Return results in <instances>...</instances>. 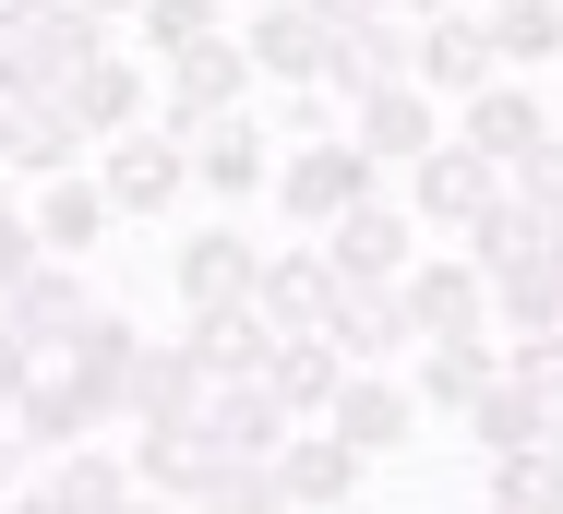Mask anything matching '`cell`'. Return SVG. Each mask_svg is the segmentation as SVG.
<instances>
[{"label":"cell","mask_w":563,"mask_h":514,"mask_svg":"<svg viewBox=\"0 0 563 514\" xmlns=\"http://www.w3.org/2000/svg\"><path fill=\"white\" fill-rule=\"evenodd\" d=\"M252 85H264V72H252V48H240V36H205V48L156 60V132H168V144H205L217 120L252 108Z\"/></svg>","instance_id":"obj_1"},{"label":"cell","mask_w":563,"mask_h":514,"mask_svg":"<svg viewBox=\"0 0 563 514\" xmlns=\"http://www.w3.org/2000/svg\"><path fill=\"white\" fill-rule=\"evenodd\" d=\"M360 192H384V168H372L347 132H324V144H288V156H276V215H288L300 239H324V227L360 204Z\"/></svg>","instance_id":"obj_2"},{"label":"cell","mask_w":563,"mask_h":514,"mask_svg":"<svg viewBox=\"0 0 563 514\" xmlns=\"http://www.w3.org/2000/svg\"><path fill=\"white\" fill-rule=\"evenodd\" d=\"M396 180H408V215H420V227H455V239H467L479 215L516 192V168H492V156H479L467 132H444V144H432L420 168H396Z\"/></svg>","instance_id":"obj_3"},{"label":"cell","mask_w":563,"mask_h":514,"mask_svg":"<svg viewBox=\"0 0 563 514\" xmlns=\"http://www.w3.org/2000/svg\"><path fill=\"white\" fill-rule=\"evenodd\" d=\"M97 180H109L120 215H180V204H205V192H192V144H168L156 120L97 144Z\"/></svg>","instance_id":"obj_4"},{"label":"cell","mask_w":563,"mask_h":514,"mask_svg":"<svg viewBox=\"0 0 563 514\" xmlns=\"http://www.w3.org/2000/svg\"><path fill=\"white\" fill-rule=\"evenodd\" d=\"M109 418H132V407H120V383H97V371L60 359V371H36V395L12 407V431H24V455H73V443H97Z\"/></svg>","instance_id":"obj_5"},{"label":"cell","mask_w":563,"mask_h":514,"mask_svg":"<svg viewBox=\"0 0 563 514\" xmlns=\"http://www.w3.org/2000/svg\"><path fill=\"white\" fill-rule=\"evenodd\" d=\"M347 144L372 156V168H420L432 144H444V97L408 72V85H372V97H347Z\"/></svg>","instance_id":"obj_6"},{"label":"cell","mask_w":563,"mask_h":514,"mask_svg":"<svg viewBox=\"0 0 563 514\" xmlns=\"http://www.w3.org/2000/svg\"><path fill=\"white\" fill-rule=\"evenodd\" d=\"M336 300H347V276H336L324 239H288V252H264V276H252V311H264L276 335H324Z\"/></svg>","instance_id":"obj_7"},{"label":"cell","mask_w":563,"mask_h":514,"mask_svg":"<svg viewBox=\"0 0 563 514\" xmlns=\"http://www.w3.org/2000/svg\"><path fill=\"white\" fill-rule=\"evenodd\" d=\"M324 252H336V276H360V288H396V276L420 264V215H408V192H360V204L324 227Z\"/></svg>","instance_id":"obj_8"},{"label":"cell","mask_w":563,"mask_h":514,"mask_svg":"<svg viewBox=\"0 0 563 514\" xmlns=\"http://www.w3.org/2000/svg\"><path fill=\"white\" fill-rule=\"evenodd\" d=\"M228 36L252 48V72H264V85H324V60H336V36H324V12H312V0H252Z\"/></svg>","instance_id":"obj_9"},{"label":"cell","mask_w":563,"mask_h":514,"mask_svg":"<svg viewBox=\"0 0 563 514\" xmlns=\"http://www.w3.org/2000/svg\"><path fill=\"white\" fill-rule=\"evenodd\" d=\"M60 108H73V132H85V144L144 132V120H156V60H144V48H109V60H85V72L60 85Z\"/></svg>","instance_id":"obj_10"},{"label":"cell","mask_w":563,"mask_h":514,"mask_svg":"<svg viewBox=\"0 0 563 514\" xmlns=\"http://www.w3.org/2000/svg\"><path fill=\"white\" fill-rule=\"evenodd\" d=\"M252 276H264V252H252V227H228V215L180 227V252H168V288H180V311H205V300H252Z\"/></svg>","instance_id":"obj_11"},{"label":"cell","mask_w":563,"mask_h":514,"mask_svg":"<svg viewBox=\"0 0 563 514\" xmlns=\"http://www.w3.org/2000/svg\"><path fill=\"white\" fill-rule=\"evenodd\" d=\"M24 215H36V252H60V264H85V252H97V239L120 227V204H109V180H97V168L24 180Z\"/></svg>","instance_id":"obj_12"},{"label":"cell","mask_w":563,"mask_h":514,"mask_svg":"<svg viewBox=\"0 0 563 514\" xmlns=\"http://www.w3.org/2000/svg\"><path fill=\"white\" fill-rule=\"evenodd\" d=\"M347 347V371H396V359H420L432 335H420V311H408V288H360L347 276V300H336V323H324Z\"/></svg>","instance_id":"obj_13"},{"label":"cell","mask_w":563,"mask_h":514,"mask_svg":"<svg viewBox=\"0 0 563 514\" xmlns=\"http://www.w3.org/2000/svg\"><path fill=\"white\" fill-rule=\"evenodd\" d=\"M552 132H563V120H552V97H540L528 72H504V85H479V97H467V144H479L492 168H528Z\"/></svg>","instance_id":"obj_14"},{"label":"cell","mask_w":563,"mask_h":514,"mask_svg":"<svg viewBox=\"0 0 563 514\" xmlns=\"http://www.w3.org/2000/svg\"><path fill=\"white\" fill-rule=\"evenodd\" d=\"M0 323H12V335H36L48 359H73V335L97 323V288H85V264H60V252H48V264H36V276L0 300Z\"/></svg>","instance_id":"obj_15"},{"label":"cell","mask_w":563,"mask_h":514,"mask_svg":"<svg viewBox=\"0 0 563 514\" xmlns=\"http://www.w3.org/2000/svg\"><path fill=\"white\" fill-rule=\"evenodd\" d=\"M420 85L444 108H467L479 85H504V48H492V12H432L420 24Z\"/></svg>","instance_id":"obj_16"},{"label":"cell","mask_w":563,"mask_h":514,"mask_svg":"<svg viewBox=\"0 0 563 514\" xmlns=\"http://www.w3.org/2000/svg\"><path fill=\"white\" fill-rule=\"evenodd\" d=\"M360 467H372V455H360V443H336L324 418H300V431L276 443V491H288L300 514H347V491H360Z\"/></svg>","instance_id":"obj_17"},{"label":"cell","mask_w":563,"mask_h":514,"mask_svg":"<svg viewBox=\"0 0 563 514\" xmlns=\"http://www.w3.org/2000/svg\"><path fill=\"white\" fill-rule=\"evenodd\" d=\"M396 288H408V311H420V335H492V276H479L467 252H420Z\"/></svg>","instance_id":"obj_18"},{"label":"cell","mask_w":563,"mask_h":514,"mask_svg":"<svg viewBox=\"0 0 563 514\" xmlns=\"http://www.w3.org/2000/svg\"><path fill=\"white\" fill-rule=\"evenodd\" d=\"M192 192H205V204H264V192H276V144H264L252 108L217 120V132L192 144Z\"/></svg>","instance_id":"obj_19"},{"label":"cell","mask_w":563,"mask_h":514,"mask_svg":"<svg viewBox=\"0 0 563 514\" xmlns=\"http://www.w3.org/2000/svg\"><path fill=\"white\" fill-rule=\"evenodd\" d=\"M408 383H420V407H432V418H467L492 383H504V347H492V335H432V347L408 359Z\"/></svg>","instance_id":"obj_20"},{"label":"cell","mask_w":563,"mask_h":514,"mask_svg":"<svg viewBox=\"0 0 563 514\" xmlns=\"http://www.w3.org/2000/svg\"><path fill=\"white\" fill-rule=\"evenodd\" d=\"M408 418H420V383H396V371H347L336 407H324V431L360 443V455H396V443H408Z\"/></svg>","instance_id":"obj_21"},{"label":"cell","mask_w":563,"mask_h":514,"mask_svg":"<svg viewBox=\"0 0 563 514\" xmlns=\"http://www.w3.org/2000/svg\"><path fill=\"white\" fill-rule=\"evenodd\" d=\"M180 347H192L217 383H240V371H264V359H276V323H264L252 300H205V311H180Z\"/></svg>","instance_id":"obj_22"},{"label":"cell","mask_w":563,"mask_h":514,"mask_svg":"<svg viewBox=\"0 0 563 514\" xmlns=\"http://www.w3.org/2000/svg\"><path fill=\"white\" fill-rule=\"evenodd\" d=\"M205 407H217V371H205L192 347H156V335H144V359H132V418H168V431H192Z\"/></svg>","instance_id":"obj_23"},{"label":"cell","mask_w":563,"mask_h":514,"mask_svg":"<svg viewBox=\"0 0 563 514\" xmlns=\"http://www.w3.org/2000/svg\"><path fill=\"white\" fill-rule=\"evenodd\" d=\"M288 491H276V455H228V443H205V467H192V491H180V514H276Z\"/></svg>","instance_id":"obj_24"},{"label":"cell","mask_w":563,"mask_h":514,"mask_svg":"<svg viewBox=\"0 0 563 514\" xmlns=\"http://www.w3.org/2000/svg\"><path fill=\"white\" fill-rule=\"evenodd\" d=\"M467 443H479V455H540V443H552V395L516 383V359H504V383L467 407Z\"/></svg>","instance_id":"obj_25"},{"label":"cell","mask_w":563,"mask_h":514,"mask_svg":"<svg viewBox=\"0 0 563 514\" xmlns=\"http://www.w3.org/2000/svg\"><path fill=\"white\" fill-rule=\"evenodd\" d=\"M205 431H217L228 455H276L300 418H288V395L264 383V371H240V383H217V407H205Z\"/></svg>","instance_id":"obj_26"},{"label":"cell","mask_w":563,"mask_h":514,"mask_svg":"<svg viewBox=\"0 0 563 514\" xmlns=\"http://www.w3.org/2000/svg\"><path fill=\"white\" fill-rule=\"evenodd\" d=\"M264 383L288 395V418H324V407H336V383H347V347H336V335H276Z\"/></svg>","instance_id":"obj_27"},{"label":"cell","mask_w":563,"mask_h":514,"mask_svg":"<svg viewBox=\"0 0 563 514\" xmlns=\"http://www.w3.org/2000/svg\"><path fill=\"white\" fill-rule=\"evenodd\" d=\"M492 323H516V335H563V252L504 264V276H492Z\"/></svg>","instance_id":"obj_28"},{"label":"cell","mask_w":563,"mask_h":514,"mask_svg":"<svg viewBox=\"0 0 563 514\" xmlns=\"http://www.w3.org/2000/svg\"><path fill=\"white\" fill-rule=\"evenodd\" d=\"M48 491L73 514H120L144 479H132V455H97V443H73V455H48Z\"/></svg>","instance_id":"obj_29"},{"label":"cell","mask_w":563,"mask_h":514,"mask_svg":"<svg viewBox=\"0 0 563 514\" xmlns=\"http://www.w3.org/2000/svg\"><path fill=\"white\" fill-rule=\"evenodd\" d=\"M252 120H264V144L288 156V144H324V132H347V97H336V85H264V108H252Z\"/></svg>","instance_id":"obj_30"},{"label":"cell","mask_w":563,"mask_h":514,"mask_svg":"<svg viewBox=\"0 0 563 514\" xmlns=\"http://www.w3.org/2000/svg\"><path fill=\"white\" fill-rule=\"evenodd\" d=\"M205 443H217L205 418H192V431H168V418H132V479L180 503V491H192V467H205Z\"/></svg>","instance_id":"obj_31"},{"label":"cell","mask_w":563,"mask_h":514,"mask_svg":"<svg viewBox=\"0 0 563 514\" xmlns=\"http://www.w3.org/2000/svg\"><path fill=\"white\" fill-rule=\"evenodd\" d=\"M228 24H240L228 0H144V12H132V48H144V60H180V48L228 36Z\"/></svg>","instance_id":"obj_32"},{"label":"cell","mask_w":563,"mask_h":514,"mask_svg":"<svg viewBox=\"0 0 563 514\" xmlns=\"http://www.w3.org/2000/svg\"><path fill=\"white\" fill-rule=\"evenodd\" d=\"M492 48H504V72L563 60V0H492Z\"/></svg>","instance_id":"obj_33"},{"label":"cell","mask_w":563,"mask_h":514,"mask_svg":"<svg viewBox=\"0 0 563 514\" xmlns=\"http://www.w3.org/2000/svg\"><path fill=\"white\" fill-rule=\"evenodd\" d=\"M36 48H48L60 72H85V60H109V48H120V24L97 12V0H48V12H36Z\"/></svg>","instance_id":"obj_34"},{"label":"cell","mask_w":563,"mask_h":514,"mask_svg":"<svg viewBox=\"0 0 563 514\" xmlns=\"http://www.w3.org/2000/svg\"><path fill=\"white\" fill-rule=\"evenodd\" d=\"M132 359H144V323L97 300V323L73 335V371H97V383H120V407H132Z\"/></svg>","instance_id":"obj_35"},{"label":"cell","mask_w":563,"mask_h":514,"mask_svg":"<svg viewBox=\"0 0 563 514\" xmlns=\"http://www.w3.org/2000/svg\"><path fill=\"white\" fill-rule=\"evenodd\" d=\"M479 503H504V514H563V455L540 443V455H492V491Z\"/></svg>","instance_id":"obj_36"},{"label":"cell","mask_w":563,"mask_h":514,"mask_svg":"<svg viewBox=\"0 0 563 514\" xmlns=\"http://www.w3.org/2000/svg\"><path fill=\"white\" fill-rule=\"evenodd\" d=\"M528 252H540V215L516 204V192H504V204L467 227V264H479V276H504V264H528Z\"/></svg>","instance_id":"obj_37"},{"label":"cell","mask_w":563,"mask_h":514,"mask_svg":"<svg viewBox=\"0 0 563 514\" xmlns=\"http://www.w3.org/2000/svg\"><path fill=\"white\" fill-rule=\"evenodd\" d=\"M60 85H73V72H60L36 36H0V97L12 108H60Z\"/></svg>","instance_id":"obj_38"},{"label":"cell","mask_w":563,"mask_h":514,"mask_svg":"<svg viewBox=\"0 0 563 514\" xmlns=\"http://www.w3.org/2000/svg\"><path fill=\"white\" fill-rule=\"evenodd\" d=\"M516 204L540 215V227H552V215H563V132H552V144H540V156H528V168H516Z\"/></svg>","instance_id":"obj_39"},{"label":"cell","mask_w":563,"mask_h":514,"mask_svg":"<svg viewBox=\"0 0 563 514\" xmlns=\"http://www.w3.org/2000/svg\"><path fill=\"white\" fill-rule=\"evenodd\" d=\"M36 264H48V252H36V215H24V204H0V300H12Z\"/></svg>","instance_id":"obj_40"},{"label":"cell","mask_w":563,"mask_h":514,"mask_svg":"<svg viewBox=\"0 0 563 514\" xmlns=\"http://www.w3.org/2000/svg\"><path fill=\"white\" fill-rule=\"evenodd\" d=\"M504 359H516V383H540V395H552V418H563V335H516Z\"/></svg>","instance_id":"obj_41"},{"label":"cell","mask_w":563,"mask_h":514,"mask_svg":"<svg viewBox=\"0 0 563 514\" xmlns=\"http://www.w3.org/2000/svg\"><path fill=\"white\" fill-rule=\"evenodd\" d=\"M36 371H48V347L0 323V407H24V395H36Z\"/></svg>","instance_id":"obj_42"},{"label":"cell","mask_w":563,"mask_h":514,"mask_svg":"<svg viewBox=\"0 0 563 514\" xmlns=\"http://www.w3.org/2000/svg\"><path fill=\"white\" fill-rule=\"evenodd\" d=\"M312 12H324V36H360V24H384L396 0H312Z\"/></svg>","instance_id":"obj_43"},{"label":"cell","mask_w":563,"mask_h":514,"mask_svg":"<svg viewBox=\"0 0 563 514\" xmlns=\"http://www.w3.org/2000/svg\"><path fill=\"white\" fill-rule=\"evenodd\" d=\"M12 455H24V431H12V407H0V503L24 491V479H12Z\"/></svg>","instance_id":"obj_44"},{"label":"cell","mask_w":563,"mask_h":514,"mask_svg":"<svg viewBox=\"0 0 563 514\" xmlns=\"http://www.w3.org/2000/svg\"><path fill=\"white\" fill-rule=\"evenodd\" d=\"M0 514H73V503H60V491L36 479V491H12V503H0Z\"/></svg>","instance_id":"obj_45"},{"label":"cell","mask_w":563,"mask_h":514,"mask_svg":"<svg viewBox=\"0 0 563 514\" xmlns=\"http://www.w3.org/2000/svg\"><path fill=\"white\" fill-rule=\"evenodd\" d=\"M36 12H48V0H0V36H36Z\"/></svg>","instance_id":"obj_46"},{"label":"cell","mask_w":563,"mask_h":514,"mask_svg":"<svg viewBox=\"0 0 563 514\" xmlns=\"http://www.w3.org/2000/svg\"><path fill=\"white\" fill-rule=\"evenodd\" d=\"M12 156H24V108L0 97V168H12Z\"/></svg>","instance_id":"obj_47"},{"label":"cell","mask_w":563,"mask_h":514,"mask_svg":"<svg viewBox=\"0 0 563 514\" xmlns=\"http://www.w3.org/2000/svg\"><path fill=\"white\" fill-rule=\"evenodd\" d=\"M396 12H408V24H432V12H467V0H396Z\"/></svg>","instance_id":"obj_48"},{"label":"cell","mask_w":563,"mask_h":514,"mask_svg":"<svg viewBox=\"0 0 563 514\" xmlns=\"http://www.w3.org/2000/svg\"><path fill=\"white\" fill-rule=\"evenodd\" d=\"M120 514H168V491H132V503H120Z\"/></svg>","instance_id":"obj_49"},{"label":"cell","mask_w":563,"mask_h":514,"mask_svg":"<svg viewBox=\"0 0 563 514\" xmlns=\"http://www.w3.org/2000/svg\"><path fill=\"white\" fill-rule=\"evenodd\" d=\"M97 12H109V24H132V12H144V0H97Z\"/></svg>","instance_id":"obj_50"},{"label":"cell","mask_w":563,"mask_h":514,"mask_svg":"<svg viewBox=\"0 0 563 514\" xmlns=\"http://www.w3.org/2000/svg\"><path fill=\"white\" fill-rule=\"evenodd\" d=\"M540 252H563V215H552V227H540Z\"/></svg>","instance_id":"obj_51"},{"label":"cell","mask_w":563,"mask_h":514,"mask_svg":"<svg viewBox=\"0 0 563 514\" xmlns=\"http://www.w3.org/2000/svg\"><path fill=\"white\" fill-rule=\"evenodd\" d=\"M552 455H563V418H552Z\"/></svg>","instance_id":"obj_52"},{"label":"cell","mask_w":563,"mask_h":514,"mask_svg":"<svg viewBox=\"0 0 563 514\" xmlns=\"http://www.w3.org/2000/svg\"><path fill=\"white\" fill-rule=\"evenodd\" d=\"M228 12H252V0H228Z\"/></svg>","instance_id":"obj_53"},{"label":"cell","mask_w":563,"mask_h":514,"mask_svg":"<svg viewBox=\"0 0 563 514\" xmlns=\"http://www.w3.org/2000/svg\"><path fill=\"white\" fill-rule=\"evenodd\" d=\"M479 514H504V503H479Z\"/></svg>","instance_id":"obj_54"}]
</instances>
